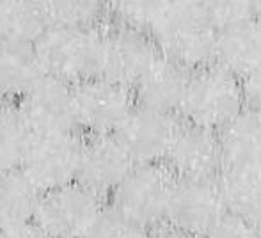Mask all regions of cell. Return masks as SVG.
<instances>
[{"mask_svg":"<svg viewBox=\"0 0 261 238\" xmlns=\"http://www.w3.org/2000/svg\"><path fill=\"white\" fill-rule=\"evenodd\" d=\"M105 27H48L36 39L34 48L45 75L68 84L101 76Z\"/></svg>","mask_w":261,"mask_h":238,"instance_id":"6da1fadb","label":"cell"},{"mask_svg":"<svg viewBox=\"0 0 261 238\" xmlns=\"http://www.w3.org/2000/svg\"><path fill=\"white\" fill-rule=\"evenodd\" d=\"M244 109L242 80L220 66L210 64L190 73L178 116L183 123L220 134Z\"/></svg>","mask_w":261,"mask_h":238,"instance_id":"7a4b0ae2","label":"cell"},{"mask_svg":"<svg viewBox=\"0 0 261 238\" xmlns=\"http://www.w3.org/2000/svg\"><path fill=\"white\" fill-rule=\"evenodd\" d=\"M178 178L165 164L135 166L112 196V208L144 229L167 224L169 208Z\"/></svg>","mask_w":261,"mask_h":238,"instance_id":"3957f363","label":"cell"},{"mask_svg":"<svg viewBox=\"0 0 261 238\" xmlns=\"http://www.w3.org/2000/svg\"><path fill=\"white\" fill-rule=\"evenodd\" d=\"M105 210L103 199L76 181L41 194L34 224L46 238H89Z\"/></svg>","mask_w":261,"mask_h":238,"instance_id":"277c9868","label":"cell"},{"mask_svg":"<svg viewBox=\"0 0 261 238\" xmlns=\"http://www.w3.org/2000/svg\"><path fill=\"white\" fill-rule=\"evenodd\" d=\"M84 141L76 134L34 135L21 171L41 194L76 183Z\"/></svg>","mask_w":261,"mask_h":238,"instance_id":"5b68a950","label":"cell"},{"mask_svg":"<svg viewBox=\"0 0 261 238\" xmlns=\"http://www.w3.org/2000/svg\"><path fill=\"white\" fill-rule=\"evenodd\" d=\"M76 121L89 135L117 134L135 109L137 100L130 87L96 76L75 86Z\"/></svg>","mask_w":261,"mask_h":238,"instance_id":"8992f818","label":"cell"},{"mask_svg":"<svg viewBox=\"0 0 261 238\" xmlns=\"http://www.w3.org/2000/svg\"><path fill=\"white\" fill-rule=\"evenodd\" d=\"M18 109L34 135L76 134L79 121L73 84L45 75L18 101Z\"/></svg>","mask_w":261,"mask_h":238,"instance_id":"52a82bcc","label":"cell"},{"mask_svg":"<svg viewBox=\"0 0 261 238\" xmlns=\"http://www.w3.org/2000/svg\"><path fill=\"white\" fill-rule=\"evenodd\" d=\"M160 56V48L148 34L114 23L105 27L101 76L134 91Z\"/></svg>","mask_w":261,"mask_h":238,"instance_id":"ba28073f","label":"cell"},{"mask_svg":"<svg viewBox=\"0 0 261 238\" xmlns=\"http://www.w3.org/2000/svg\"><path fill=\"white\" fill-rule=\"evenodd\" d=\"M179 124L178 114L137 103L116 135L137 166L165 164Z\"/></svg>","mask_w":261,"mask_h":238,"instance_id":"9c48e42d","label":"cell"},{"mask_svg":"<svg viewBox=\"0 0 261 238\" xmlns=\"http://www.w3.org/2000/svg\"><path fill=\"white\" fill-rule=\"evenodd\" d=\"M135 166V160L116 134L89 135L84 141L76 181L105 199L117 192Z\"/></svg>","mask_w":261,"mask_h":238,"instance_id":"30bf717a","label":"cell"},{"mask_svg":"<svg viewBox=\"0 0 261 238\" xmlns=\"http://www.w3.org/2000/svg\"><path fill=\"white\" fill-rule=\"evenodd\" d=\"M165 166L178 179H217L224 167L219 134L181 121Z\"/></svg>","mask_w":261,"mask_h":238,"instance_id":"8fae6325","label":"cell"},{"mask_svg":"<svg viewBox=\"0 0 261 238\" xmlns=\"http://www.w3.org/2000/svg\"><path fill=\"white\" fill-rule=\"evenodd\" d=\"M226 211L217 179H178L167 224L203 238Z\"/></svg>","mask_w":261,"mask_h":238,"instance_id":"7c38bea8","label":"cell"},{"mask_svg":"<svg viewBox=\"0 0 261 238\" xmlns=\"http://www.w3.org/2000/svg\"><path fill=\"white\" fill-rule=\"evenodd\" d=\"M240 80L261 68V14L224 27L217 34L215 62Z\"/></svg>","mask_w":261,"mask_h":238,"instance_id":"4fadbf2b","label":"cell"},{"mask_svg":"<svg viewBox=\"0 0 261 238\" xmlns=\"http://www.w3.org/2000/svg\"><path fill=\"white\" fill-rule=\"evenodd\" d=\"M189 78V69L160 56L134 87L135 100L144 107L178 114Z\"/></svg>","mask_w":261,"mask_h":238,"instance_id":"5bb4252c","label":"cell"},{"mask_svg":"<svg viewBox=\"0 0 261 238\" xmlns=\"http://www.w3.org/2000/svg\"><path fill=\"white\" fill-rule=\"evenodd\" d=\"M45 76V69L32 43H0V100L20 101Z\"/></svg>","mask_w":261,"mask_h":238,"instance_id":"9a60e30c","label":"cell"},{"mask_svg":"<svg viewBox=\"0 0 261 238\" xmlns=\"http://www.w3.org/2000/svg\"><path fill=\"white\" fill-rule=\"evenodd\" d=\"M217 183L229 214L252 222L259 217L261 166H224Z\"/></svg>","mask_w":261,"mask_h":238,"instance_id":"2e32d148","label":"cell"},{"mask_svg":"<svg viewBox=\"0 0 261 238\" xmlns=\"http://www.w3.org/2000/svg\"><path fill=\"white\" fill-rule=\"evenodd\" d=\"M219 137L224 166H261V112L244 109Z\"/></svg>","mask_w":261,"mask_h":238,"instance_id":"e0dca14e","label":"cell"},{"mask_svg":"<svg viewBox=\"0 0 261 238\" xmlns=\"http://www.w3.org/2000/svg\"><path fill=\"white\" fill-rule=\"evenodd\" d=\"M41 192L23 171L0 173V229L32 224Z\"/></svg>","mask_w":261,"mask_h":238,"instance_id":"ac0fdd59","label":"cell"},{"mask_svg":"<svg viewBox=\"0 0 261 238\" xmlns=\"http://www.w3.org/2000/svg\"><path fill=\"white\" fill-rule=\"evenodd\" d=\"M34 139L18 105L0 107V173L20 171Z\"/></svg>","mask_w":261,"mask_h":238,"instance_id":"d6986e66","label":"cell"},{"mask_svg":"<svg viewBox=\"0 0 261 238\" xmlns=\"http://www.w3.org/2000/svg\"><path fill=\"white\" fill-rule=\"evenodd\" d=\"M45 29L46 21L43 2H23V0L0 2L2 41H21L34 45Z\"/></svg>","mask_w":261,"mask_h":238,"instance_id":"ffe728a7","label":"cell"},{"mask_svg":"<svg viewBox=\"0 0 261 238\" xmlns=\"http://www.w3.org/2000/svg\"><path fill=\"white\" fill-rule=\"evenodd\" d=\"M46 29L48 27H94L103 20L107 7L91 0H55L43 2Z\"/></svg>","mask_w":261,"mask_h":238,"instance_id":"44dd1931","label":"cell"},{"mask_svg":"<svg viewBox=\"0 0 261 238\" xmlns=\"http://www.w3.org/2000/svg\"><path fill=\"white\" fill-rule=\"evenodd\" d=\"M148 229L130 221L116 208H107L89 238H146Z\"/></svg>","mask_w":261,"mask_h":238,"instance_id":"7402d4cb","label":"cell"},{"mask_svg":"<svg viewBox=\"0 0 261 238\" xmlns=\"http://www.w3.org/2000/svg\"><path fill=\"white\" fill-rule=\"evenodd\" d=\"M203 238H259V236L252 221L226 211L204 233Z\"/></svg>","mask_w":261,"mask_h":238,"instance_id":"603a6c76","label":"cell"},{"mask_svg":"<svg viewBox=\"0 0 261 238\" xmlns=\"http://www.w3.org/2000/svg\"><path fill=\"white\" fill-rule=\"evenodd\" d=\"M242 86H244L245 109L261 112V68L245 76L242 80Z\"/></svg>","mask_w":261,"mask_h":238,"instance_id":"cb8c5ba5","label":"cell"},{"mask_svg":"<svg viewBox=\"0 0 261 238\" xmlns=\"http://www.w3.org/2000/svg\"><path fill=\"white\" fill-rule=\"evenodd\" d=\"M0 238H46V235L32 222V224L18 226V228L0 229Z\"/></svg>","mask_w":261,"mask_h":238,"instance_id":"d4e9b609","label":"cell"},{"mask_svg":"<svg viewBox=\"0 0 261 238\" xmlns=\"http://www.w3.org/2000/svg\"><path fill=\"white\" fill-rule=\"evenodd\" d=\"M146 238H197V236L190 235V233L183 231L179 228H174L171 224H162L155 229H149Z\"/></svg>","mask_w":261,"mask_h":238,"instance_id":"484cf974","label":"cell"},{"mask_svg":"<svg viewBox=\"0 0 261 238\" xmlns=\"http://www.w3.org/2000/svg\"><path fill=\"white\" fill-rule=\"evenodd\" d=\"M254 226H256V231H258V236L261 238V215L254 221Z\"/></svg>","mask_w":261,"mask_h":238,"instance_id":"4316f807","label":"cell"},{"mask_svg":"<svg viewBox=\"0 0 261 238\" xmlns=\"http://www.w3.org/2000/svg\"><path fill=\"white\" fill-rule=\"evenodd\" d=\"M256 7H258V13L261 14V4H256Z\"/></svg>","mask_w":261,"mask_h":238,"instance_id":"83f0119b","label":"cell"},{"mask_svg":"<svg viewBox=\"0 0 261 238\" xmlns=\"http://www.w3.org/2000/svg\"><path fill=\"white\" fill-rule=\"evenodd\" d=\"M0 43H2V31H0Z\"/></svg>","mask_w":261,"mask_h":238,"instance_id":"f1b7e54d","label":"cell"},{"mask_svg":"<svg viewBox=\"0 0 261 238\" xmlns=\"http://www.w3.org/2000/svg\"><path fill=\"white\" fill-rule=\"evenodd\" d=\"M0 107H2V103H0Z\"/></svg>","mask_w":261,"mask_h":238,"instance_id":"f546056e","label":"cell"}]
</instances>
